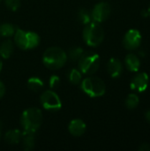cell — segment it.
Here are the masks:
<instances>
[{
	"label": "cell",
	"instance_id": "cell-1",
	"mask_svg": "<svg viewBox=\"0 0 150 151\" xmlns=\"http://www.w3.org/2000/svg\"><path fill=\"white\" fill-rule=\"evenodd\" d=\"M67 60L66 52L57 46L48 48L42 56L43 65L50 70H58L62 68Z\"/></svg>",
	"mask_w": 150,
	"mask_h": 151
},
{
	"label": "cell",
	"instance_id": "cell-2",
	"mask_svg": "<svg viewBox=\"0 0 150 151\" xmlns=\"http://www.w3.org/2000/svg\"><path fill=\"white\" fill-rule=\"evenodd\" d=\"M42 111L35 107L26 109L20 117V126L23 132L34 133L40 128L42 123Z\"/></svg>",
	"mask_w": 150,
	"mask_h": 151
},
{
	"label": "cell",
	"instance_id": "cell-3",
	"mask_svg": "<svg viewBox=\"0 0 150 151\" xmlns=\"http://www.w3.org/2000/svg\"><path fill=\"white\" fill-rule=\"evenodd\" d=\"M13 42L14 44L20 50H27L36 48L40 44L41 38L35 32L17 28L13 35Z\"/></svg>",
	"mask_w": 150,
	"mask_h": 151
},
{
	"label": "cell",
	"instance_id": "cell-4",
	"mask_svg": "<svg viewBox=\"0 0 150 151\" xmlns=\"http://www.w3.org/2000/svg\"><path fill=\"white\" fill-rule=\"evenodd\" d=\"M84 42L90 47L99 46L104 39V30L100 23L91 21L85 25L82 32Z\"/></svg>",
	"mask_w": 150,
	"mask_h": 151
},
{
	"label": "cell",
	"instance_id": "cell-5",
	"mask_svg": "<svg viewBox=\"0 0 150 151\" xmlns=\"http://www.w3.org/2000/svg\"><path fill=\"white\" fill-rule=\"evenodd\" d=\"M80 85L82 91L92 98L101 97L106 92V85L104 81L93 75H89L83 79Z\"/></svg>",
	"mask_w": 150,
	"mask_h": 151
},
{
	"label": "cell",
	"instance_id": "cell-6",
	"mask_svg": "<svg viewBox=\"0 0 150 151\" xmlns=\"http://www.w3.org/2000/svg\"><path fill=\"white\" fill-rule=\"evenodd\" d=\"M100 57L97 53L88 51L78 61L79 70L87 76L95 74L100 67Z\"/></svg>",
	"mask_w": 150,
	"mask_h": 151
},
{
	"label": "cell",
	"instance_id": "cell-7",
	"mask_svg": "<svg viewBox=\"0 0 150 151\" xmlns=\"http://www.w3.org/2000/svg\"><path fill=\"white\" fill-rule=\"evenodd\" d=\"M40 103L42 108L49 111H57L62 107L61 99L53 89L42 92L40 96Z\"/></svg>",
	"mask_w": 150,
	"mask_h": 151
},
{
	"label": "cell",
	"instance_id": "cell-8",
	"mask_svg": "<svg viewBox=\"0 0 150 151\" xmlns=\"http://www.w3.org/2000/svg\"><path fill=\"white\" fill-rule=\"evenodd\" d=\"M142 36L138 29H129L123 38V45L128 50H137L141 43Z\"/></svg>",
	"mask_w": 150,
	"mask_h": 151
},
{
	"label": "cell",
	"instance_id": "cell-9",
	"mask_svg": "<svg viewBox=\"0 0 150 151\" xmlns=\"http://www.w3.org/2000/svg\"><path fill=\"white\" fill-rule=\"evenodd\" d=\"M111 12V5L106 2H100L96 4L94 6L93 10L91 11L92 19L95 22L102 23L110 17Z\"/></svg>",
	"mask_w": 150,
	"mask_h": 151
},
{
	"label": "cell",
	"instance_id": "cell-10",
	"mask_svg": "<svg viewBox=\"0 0 150 151\" xmlns=\"http://www.w3.org/2000/svg\"><path fill=\"white\" fill-rule=\"evenodd\" d=\"M149 84V77L146 73H139L133 76L131 81L130 87L133 90L142 93L147 90Z\"/></svg>",
	"mask_w": 150,
	"mask_h": 151
},
{
	"label": "cell",
	"instance_id": "cell-11",
	"mask_svg": "<svg viewBox=\"0 0 150 151\" xmlns=\"http://www.w3.org/2000/svg\"><path fill=\"white\" fill-rule=\"evenodd\" d=\"M107 71H108L109 75L113 79H117L120 77L123 73L122 62L117 58H110L107 64Z\"/></svg>",
	"mask_w": 150,
	"mask_h": 151
},
{
	"label": "cell",
	"instance_id": "cell-12",
	"mask_svg": "<svg viewBox=\"0 0 150 151\" xmlns=\"http://www.w3.org/2000/svg\"><path fill=\"white\" fill-rule=\"evenodd\" d=\"M87 126L85 122L80 119H72L68 126L69 133L74 137H80L83 135L86 132Z\"/></svg>",
	"mask_w": 150,
	"mask_h": 151
},
{
	"label": "cell",
	"instance_id": "cell-13",
	"mask_svg": "<svg viewBox=\"0 0 150 151\" xmlns=\"http://www.w3.org/2000/svg\"><path fill=\"white\" fill-rule=\"evenodd\" d=\"M125 64L126 68L133 73H137L141 67V60L139 57L133 53H129L125 58Z\"/></svg>",
	"mask_w": 150,
	"mask_h": 151
},
{
	"label": "cell",
	"instance_id": "cell-14",
	"mask_svg": "<svg viewBox=\"0 0 150 151\" xmlns=\"http://www.w3.org/2000/svg\"><path fill=\"white\" fill-rule=\"evenodd\" d=\"M14 51V42L9 38L4 40L0 44V57L3 59H8Z\"/></svg>",
	"mask_w": 150,
	"mask_h": 151
},
{
	"label": "cell",
	"instance_id": "cell-15",
	"mask_svg": "<svg viewBox=\"0 0 150 151\" xmlns=\"http://www.w3.org/2000/svg\"><path fill=\"white\" fill-rule=\"evenodd\" d=\"M22 134H23V132H21L19 129H11V130L6 132L5 135H4V141L8 144H11V145L19 144L21 142Z\"/></svg>",
	"mask_w": 150,
	"mask_h": 151
},
{
	"label": "cell",
	"instance_id": "cell-16",
	"mask_svg": "<svg viewBox=\"0 0 150 151\" xmlns=\"http://www.w3.org/2000/svg\"><path fill=\"white\" fill-rule=\"evenodd\" d=\"M20 142L22 143V148H23L24 150H32L34 148V145H35L34 133L23 132Z\"/></svg>",
	"mask_w": 150,
	"mask_h": 151
},
{
	"label": "cell",
	"instance_id": "cell-17",
	"mask_svg": "<svg viewBox=\"0 0 150 151\" xmlns=\"http://www.w3.org/2000/svg\"><path fill=\"white\" fill-rule=\"evenodd\" d=\"M17 27L11 23L0 24V38H9L13 36Z\"/></svg>",
	"mask_w": 150,
	"mask_h": 151
},
{
	"label": "cell",
	"instance_id": "cell-18",
	"mask_svg": "<svg viewBox=\"0 0 150 151\" xmlns=\"http://www.w3.org/2000/svg\"><path fill=\"white\" fill-rule=\"evenodd\" d=\"M44 86L43 81L38 76H33L27 80V87L30 90L37 92L41 90Z\"/></svg>",
	"mask_w": 150,
	"mask_h": 151
},
{
	"label": "cell",
	"instance_id": "cell-19",
	"mask_svg": "<svg viewBox=\"0 0 150 151\" xmlns=\"http://www.w3.org/2000/svg\"><path fill=\"white\" fill-rule=\"evenodd\" d=\"M85 53L84 50L80 47H73L72 49L69 50L67 54V59L71 60L72 62H78L80 58L83 56V54Z\"/></svg>",
	"mask_w": 150,
	"mask_h": 151
},
{
	"label": "cell",
	"instance_id": "cell-20",
	"mask_svg": "<svg viewBox=\"0 0 150 151\" xmlns=\"http://www.w3.org/2000/svg\"><path fill=\"white\" fill-rule=\"evenodd\" d=\"M68 80L72 84L79 85L82 81V73L79 68H72L68 72Z\"/></svg>",
	"mask_w": 150,
	"mask_h": 151
},
{
	"label": "cell",
	"instance_id": "cell-21",
	"mask_svg": "<svg viewBox=\"0 0 150 151\" xmlns=\"http://www.w3.org/2000/svg\"><path fill=\"white\" fill-rule=\"evenodd\" d=\"M77 17H78V20L84 26L90 23L91 21H93L92 16H91V12L88 11L85 8H81L78 11Z\"/></svg>",
	"mask_w": 150,
	"mask_h": 151
},
{
	"label": "cell",
	"instance_id": "cell-22",
	"mask_svg": "<svg viewBox=\"0 0 150 151\" xmlns=\"http://www.w3.org/2000/svg\"><path fill=\"white\" fill-rule=\"evenodd\" d=\"M140 104V98L136 94H129L125 101L126 107L128 110H134Z\"/></svg>",
	"mask_w": 150,
	"mask_h": 151
},
{
	"label": "cell",
	"instance_id": "cell-23",
	"mask_svg": "<svg viewBox=\"0 0 150 151\" xmlns=\"http://www.w3.org/2000/svg\"><path fill=\"white\" fill-rule=\"evenodd\" d=\"M61 84V79L59 76L56 75V74H53L50 76V80H49V85H50V89H57L59 88Z\"/></svg>",
	"mask_w": 150,
	"mask_h": 151
},
{
	"label": "cell",
	"instance_id": "cell-24",
	"mask_svg": "<svg viewBox=\"0 0 150 151\" xmlns=\"http://www.w3.org/2000/svg\"><path fill=\"white\" fill-rule=\"evenodd\" d=\"M4 4L5 6L12 12H16L20 7V0H4Z\"/></svg>",
	"mask_w": 150,
	"mask_h": 151
},
{
	"label": "cell",
	"instance_id": "cell-25",
	"mask_svg": "<svg viewBox=\"0 0 150 151\" xmlns=\"http://www.w3.org/2000/svg\"><path fill=\"white\" fill-rule=\"evenodd\" d=\"M138 150L141 151H149L150 150V145L149 143H142Z\"/></svg>",
	"mask_w": 150,
	"mask_h": 151
},
{
	"label": "cell",
	"instance_id": "cell-26",
	"mask_svg": "<svg viewBox=\"0 0 150 151\" xmlns=\"http://www.w3.org/2000/svg\"><path fill=\"white\" fill-rule=\"evenodd\" d=\"M4 94H5V86H4V84L0 81V99L4 97Z\"/></svg>",
	"mask_w": 150,
	"mask_h": 151
},
{
	"label": "cell",
	"instance_id": "cell-27",
	"mask_svg": "<svg viewBox=\"0 0 150 151\" xmlns=\"http://www.w3.org/2000/svg\"><path fill=\"white\" fill-rule=\"evenodd\" d=\"M145 119H146V120L149 123H150V110L146 111V113H145Z\"/></svg>",
	"mask_w": 150,
	"mask_h": 151
},
{
	"label": "cell",
	"instance_id": "cell-28",
	"mask_svg": "<svg viewBox=\"0 0 150 151\" xmlns=\"http://www.w3.org/2000/svg\"><path fill=\"white\" fill-rule=\"evenodd\" d=\"M141 16H142V17H144V18H147V17H149V16H148L147 10H142V11H141Z\"/></svg>",
	"mask_w": 150,
	"mask_h": 151
},
{
	"label": "cell",
	"instance_id": "cell-29",
	"mask_svg": "<svg viewBox=\"0 0 150 151\" xmlns=\"http://www.w3.org/2000/svg\"><path fill=\"white\" fill-rule=\"evenodd\" d=\"M2 68H3V61H2L1 57H0V72L2 71Z\"/></svg>",
	"mask_w": 150,
	"mask_h": 151
},
{
	"label": "cell",
	"instance_id": "cell-30",
	"mask_svg": "<svg viewBox=\"0 0 150 151\" xmlns=\"http://www.w3.org/2000/svg\"><path fill=\"white\" fill-rule=\"evenodd\" d=\"M147 12H148V16L150 17V5L149 6V8L147 9Z\"/></svg>",
	"mask_w": 150,
	"mask_h": 151
},
{
	"label": "cell",
	"instance_id": "cell-31",
	"mask_svg": "<svg viewBox=\"0 0 150 151\" xmlns=\"http://www.w3.org/2000/svg\"><path fill=\"white\" fill-rule=\"evenodd\" d=\"M0 135H1V131H0Z\"/></svg>",
	"mask_w": 150,
	"mask_h": 151
},
{
	"label": "cell",
	"instance_id": "cell-32",
	"mask_svg": "<svg viewBox=\"0 0 150 151\" xmlns=\"http://www.w3.org/2000/svg\"><path fill=\"white\" fill-rule=\"evenodd\" d=\"M1 1H2V0H0V3H1Z\"/></svg>",
	"mask_w": 150,
	"mask_h": 151
}]
</instances>
